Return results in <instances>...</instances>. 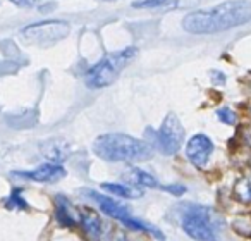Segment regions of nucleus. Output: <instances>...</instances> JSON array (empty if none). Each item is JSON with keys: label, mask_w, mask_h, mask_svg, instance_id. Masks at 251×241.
I'll list each match as a JSON object with an SVG mask.
<instances>
[{"label": "nucleus", "mask_w": 251, "mask_h": 241, "mask_svg": "<svg viewBox=\"0 0 251 241\" xmlns=\"http://www.w3.org/2000/svg\"><path fill=\"white\" fill-rule=\"evenodd\" d=\"M251 21V2L229 0L212 9L189 12L182 19V28L191 35H213Z\"/></svg>", "instance_id": "f257e3e1"}, {"label": "nucleus", "mask_w": 251, "mask_h": 241, "mask_svg": "<svg viewBox=\"0 0 251 241\" xmlns=\"http://www.w3.org/2000/svg\"><path fill=\"white\" fill-rule=\"evenodd\" d=\"M93 152L107 162H145L153 155L151 145L122 133L98 136L93 141Z\"/></svg>", "instance_id": "f03ea898"}, {"label": "nucleus", "mask_w": 251, "mask_h": 241, "mask_svg": "<svg viewBox=\"0 0 251 241\" xmlns=\"http://www.w3.org/2000/svg\"><path fill=\"white\" fill-rule=\"evenodd\" d=\"M136 55L134 47H127L124 50H117L108 55H105L98 64H95L86 74L88 88H105L112 84L119 78V74L126 69V66L131 62Z\"/></svg>", "instance_id": "7ed1b4c3"}, {"label": "nucleus", "mask_w": 251, "mask_h": 241, "mask_svg": "<svg viewBox=\"0 0 251 241\" xmlns=\"http://www.w3.org/2000/svg\"><path fill=\"white\" fill-rule=\"evenodd\" d=\"M71 33V26L66 21H43L29 25L23 29V36L35 45H52L64 40Z\"/></svg>", "instance_id": "20e7f679"}, {"label": "nucleus", "mask_w": 251, "mask_h": 241, "mask_svg": "<svg viewBox=\"0 0 251 241\" xmlns=\"http://www.w3.org/2000/svg\"><path fill=\"white\" fill-rule=\"evenodd\" d=\"M208 214L205 207H191L189 212H186L182 217V229L189 238L196 241H217V231Z\"/></svg>", "instance_id": "39448f33"}, {"label": "nucleus", "mask_w": 251, "mask_h": 241, "mask_svg": "<svg viewBox=\"0 0 251 241\" xmlns=\"http://www.w3.org/2000/svg\"><path fill=\"white\" fill-rule=\"evenodd\" d=\"M155 134V145L165 155H174L184 143V128L176 114H167Z\"/></svg>", "instance_id": "423d86ee"}, {"label": "nucleus", "mask_w": 251, "mask_h": 241, "mask_svg": "<svg viewBox=\"0 0 251 241\" xmlns=\"http://www.w3.org/2000/svg\"><path fill=\"white\" fill-rule=\"evenodd\" d=\"M213 154V141L206 134L198 133L186 145V155L198 167H205Z\"/></svg>", "instance_id": "0eeeda50"}, {"label": "nucleus", "mask_w": 251, "mask_h": 241, "mask_svg": "<svg viewBox=\"0 0 251 241\" xmlns=\"http://www.w3.org/2000/svg\"><path fill=\"white\" fill-rule=\"evenodd\" d=\"M18 176L33 179V181H38V183H55V181H60L62 178H66V169L60 164L45 162V164H42L40 167H36L35 171L18 172Z\"/></svg>", "instance_id": "6e6552de"}, {"label": "nucleus", "mask_w": 251, "mask_h": 241, "mask_svg": "<svg viewBox=\"0 0 251 241\" xmlns=\"http://www.w3.org/2000/svg\"><path fill=\"white\" fill-rule=\"evenodd\" d=\"M90 196L98 203V207H100V209L103 210L108 217H112V219H117L124 224H127L131 219H133L131 214H129V210L126 209L124 205H121V203H117L115 200H112L110 196L100 195V193H95V191H91Z\"/></svg>", "instance_id": "1a4fd4ad"}, {"label": "nucleus", "mask_w": 251, "mask_h": 241, "mask_svg": "<svg viewBox=\"0 0 251 241\" xmlns=\"http://www.w3.org/2000/svg\"><path fill=\"white\" fill-rule=\"evenodd\" d=\"M101 189L105 191L112 193L115 196H121V198H129V200H134V198H140L143 196V191L134 186H124V185H119V183H103L101 185Z\"/></svg>", "instance_id": "9d476101"}, {"label": "nucleus", "mask_w": 251, "mask_h": 241, "mask_svg": "<svg viewBox=\"0 0 251 241\" xmlns=\"http://www.w3.org/2000/svg\"><path fill=\"white\" fill-rule=\"evenodd\" d=\"M43 154L53 164H60L67 157V145L62 140H52L43 145Z\"/></svg>", "instance_id": "9b49d317"}, {"label": "nucleus", "mask_w": 251, "mask_h": 241, "mask_svg": "<svg viewBox=\"0 0 251 241\" xmlns=\"http://www.w3.org/2000/svg\"><path fill=\"white\" fill-rule=\"evenodd\" d=\"M81 220H83V227L86 229V233L90 234L91 238L98 240V238L101 236V222L97 214L90 212V210H84L83 215H81Z\"/></svg>", "instance_id": "f8f14e48"}, {"label": "nucleus", "mask_w": 251, "mask_h": 241, "mask_svg": "<svg viewBox=\"0 0 251 241\" xmlns=\"http://www.w3.org/2000/svg\"><path fill=\"white\" fill-rule=\"evenodd\" d=\"M129 179L134 185H140V186H148V188H157L158 186L157 179H155L153 176L141 171V169H138V167H133L129 171Z\"/></svg>", "instance_id": "ddd939ff"}, {"label": "nucleus", "mask_w": 251, "mask_h": 241, "mask_svg": "<svg viewBox=\"0 0 251 241\" xmlns=\"http://www.w3.org/2000/svg\"><path fill=\"white\" fill-rule=\"evenodd\" d=\"M234 195L241 202H251V179L243 178L236 183V188H234Z\"/></svg>", "instance_id": "4468645a"}, {"label": "nucleus", "mask_w": 251, "mask_h": 241, "mask_svg": "<svg viewBox=\"0 0 251 241\" xmlns=\"http://www.w3.org/2000/svg\"><path fill=\"white\" fill-rule=\"evenodd\" d=\"M74 217L71 214V209L67 205V202H64L62 196H59V203H57V219L62 224H67V226H74Z\"/></svg>", "instance_id": "2eb2a0df"}, {"label": "nucleus", "mask_w": 251, "mask_h": 241, "mask_svg": "<svg viewBox=\"0 0 251 241\" xmlns=\"http://www.w3.org/2000/svg\"><path fill=\"white\" fill-rule=\"evenodd\" d=\"M217 115H219V119L222 121V123L226 124H234L236 123V114H234L230 108L227 107H222L220 110H217Z\"/></svg>", "instance_id": "dca6fc26"}, {"label": "nucleus", "mask_w": 251, "mask_h": 241, "mask_svg": "<svg viewBox=\"0 0 251 241\" xmlns=\"http://www.w3.org/2000/svg\"><path fill=\"white\" fill-rule=\"evenodd\" d=\"M165 191L167 193H172V195H184L186 193V188L184 186H181V185H169V186H165Z\"/></svg>", "instance_id": "f3484780"}, {"label": "nucleus", "mask_w": 251, "mask_h": 241, "mask_svg": "<svg viewBox=\"0 0 251 241\" xmlns=\"http://www.w3.org/2000/svg\"><path fill=\"white\" fill-rule=\"evenodd\" d=\"M12 4L19 5V7H26V5H29L33 2V0H11Z\"/></svg>", "instance_id": "a211bd4d"}, {"label": "nucleus", "mask_w": 251, "mask_h": 241, "mask_svg": "<svg viewBox=\"0 0 251 241\" xmlns=\"http://www.w3.org/2000/svg\"><path fill=\"white\" fill-rule=\"evenodd\" d=\"M115 241H127V240H126L124 236H117V238H115Z\"/></svg>", "instance_id": "6ab92c4d"}, {"label": "nucleus", "mask_w": 251, "mask_h": 241, "mask_svg": "<svg viewBox=\"0 0 251 241\" xmlns=\"http://www.w3.org/2000/svg\"><path fill=\"white\" fill-rule=\"evenodd\" d=\"M107 2H108V0H107Z\"/></svg>", "instance_id": "aec40b11"}]
</instances>
